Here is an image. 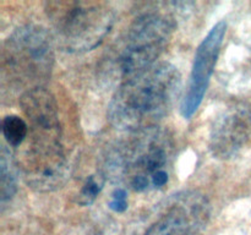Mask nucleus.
<instances>
[{
	"label": "nucleus",
	"mask_w": 251,
	"mask_h": 235,
	"mask_svg": "<svg viewBox=\"0 0 251 235\" xmlns=\"http://www.w3.org/2000/svg\"><path fill=\"white\" fill-rule=\"evenodd\" d=\"M1 131L11 147H19L28 135V125L17 115H7L1 121Z\"/></svg>",
	"instance_id": "9b49d317"
},
{
	"label": "nucleus",
	"mask_w": 251,
	"mask_h": 235,
	"mask_svg": "<svg viewBox=\"0 0 251 235\" xmlns=\"http://www.w3.org/2000/svg\"><path fill=\"white\" fill-rule=\"evenodd\" d=\"M109 208L114 212H124L127 208L126 202V191L122 188H115L114 192L112 193V201L109 202Z\"/></svg>",
	"instance_id": "ddd939ff"
},
{
	"label": "nucleus",
	"mask_w": 251,
	"mask_h": 235,
	"mask_svg": "<svg viewBox=\"0 0 251 235\" xmlns=\"http://www.w3.org/2000/svg\"><path fill=\"white\" fill-rule=\"evenodd\" d=\"M27 119L29 140L17 165L29 188L38 192H50L63 186L68 178L58 110H37Z\"/></svg>",
	"instance_id": "f03ea898"
},
{
	"label": "nucleus",
	"mask_w": 251,
	"mask_h": 235,
	"mask_svg": "<svg viewBox=\"0 0 251 235\" xmlns=\"http://www.w3.org/2000/svg\"><path fill=\"white\" fill-rule=\"evenodd\" d=\"M180 87L178 69L164 61L156 63L125 78L110 100V122L130 134L156 127L172 109Z\"/></svg>",
	"instance_id": "f257e3e1"
},
{
	"label": "nucleus",
	"mask_w": 251,
	"mask_h": 235,
	"mask_svg": "<svg viewBox=\"0 0 251 235\" xmlns=\"http://www.w3.org/2000/svg\"><path fill=\"white\" fill-rule=\"evenodd\" d=\"M251 137V108L233 104L226 108L213 121L210 131V151L218 159L237 156Z\"/></svg>",
	"instance_id": "6e6552de"
},
{
	"label": "nucleus",
	"mask_w": 251,
	"mask_h": 235,
	"mask_svg": "<svg viewBox=\"0 0 251 235\" xmlns=\"http://www.w3.org/2000/svg\"><path fill=\"white\" fill-rule=\"evenodd\" d=\"M226 31H227V24L225 21H220L212 27V29L208 32L207 36L196 49L188 90L180 105L181 114L186 119L193 117L202 103L220 55Z\"/></svg>",
	"instance_id": "0eeeda50"
},
{
	"label": "nucleus",
	"mask_w": 251,
	"mask_h": 235,
	"mask_svg": "<svg viewBox=\"0 0 251 235\" xmlns=\"http://www.w3.org/2000/svg\"><path fill=\"white\" fill-rule=\"evenodd\" d=\"M17 163L11 151L6 146L0 152V170H1V202L4 205L14 196L17 188Z\"/></svg>",
	"instance_id": "9d476101"
},
{
	"label": "nucleus",
	"mask_w": 251,
	"mask_h": 235,
	"mask_svg": "<svg viewBox=\"0 0 251 235\" xmlns=\"http://www.w3.org/2000/svg\"><path fill=\"white\" fill-rule=\"evenodd\" d=\"M103 188V178L100 175H91L83 184L78 193V203L82 206L91 205Z\"/></svg>",
	"instance_id": "f8f14e48"
},
{
	"label": "nucleus",
	"mask_w": 251,
	"mask_h": 235,
	"mask_svg": "<svg viewBox=\"0 0 251 235\" xmlns=\"http://www.w3.org/2000/svg\"><path fill=\"white\" fill-rule=\"evenodd\" d=\"M53 37L44 27L25 24L2 44L1 83L22 94L44 87L54 65Z\"/></svg>",
	"instance_id": "7ed1b4c3"
},
{
	"label": "nucleus",
	"mask_w": 251,
	"mask_h": 235,
	"mask_svg": "<svg viewBox=\"0 0 251 235\" xmlns=\"http://www.w3.org/2000/svg\"><path fill=\"white\" fill-rule=\"evenodd\" d=\"M210 215L207 198L195 191L174 197L166 214L150 227L145 235H193L206 224Z\"/></svg>",
	"instance_id": "1a4fd4ad"
},
{
	"label": "nucleus",
	"mask_w": 251,
	"mask_h": 235,
	"mask_svg": "<svg viewBox=\"0 0 251 235\" xmlns=\"http://www.w3.org/2000/svg\"><path fill=\"white\" fill-rule=\"evenodd\" d=\"M46 12L56 43L70 53L97 48L114 24V12L100 1H49Z\"/></svg>",
	"instance_id": "39448f33"
},
{
	"label": "nucleus",
	"mask_w": 251,
	"mask_h": 235,
	"mask_svg": "<svg viewBox=\"0 0 251 235\" xmlns=\"http://www.w3.org/2000/svg\"><path fill=\"white\" fill-rule=\"evenodd\" d=\"M172 156V137L156 126L131 132L108 154L105 169L112 178L127 181L132 190L142 192L159 171L166 170Z\"/></svg>",
	"instance_id": "20e7f679"
},
{
	"label": "nucleus",
	"mask_w": 251,
	"mask_h": 235,
	"mask_svg": "<svg viewBox=\"0 0 251 235\" xmlns=\"http://www.w3.org/2000/svg\"><path fill=\"white\" fill-rule=\"evenodd\" d=\"M172 32L173 24L166 15L151 12L137 17L129 28L118 58L124 78L154 65L168 46Z\"/></svg>",
	"instance_id": "423d86ee"
}]
</instances>
